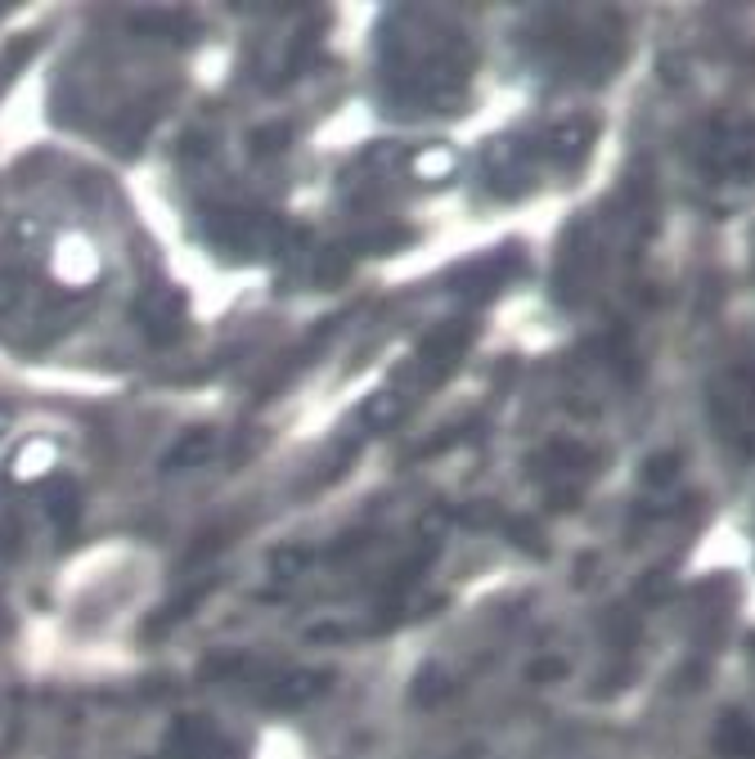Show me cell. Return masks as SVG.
<instances>
[{
    "instance_id": "3",
    "label": "cell",
    "mask_w": 755,
    "mask_h": 759,
    "mask_svg": "<svg viewBox=\"0 0 755 759\" xmlns=\"http://www.w3.org/2000/svg\"><path fill=\"white\" fill-rule=\"evenodd\" d=\"M176 741H180L184 759H239V755H234V746L212 724H184Z\"/></svg>"
},
{
    "instance_id": "9",
    "label": "cell",
    "mask_w": 755,
    "mask_h": 759,
    "mask_svg": "<svg viewBox=\"0 0 755 759\" xmlns=\"http://www.w3.org/2000/svg\"><path fill=\"white\" fill-rule=\"evenodd\" d=\"M306 562H311V553H279V557H274V571H279V576H293V571H302Z\"/></svg>"
},
{
    "instance_id": "8",
    "label": "cell",
    "mask_w": 755,
    "mask_h": 759,
    "mask_svg": "<svg viewBox=\"0 0 755 759\" xmlns=\"http://www.w3.org/2000/svg\"><path fill=\"white\" fill-rule=\"evenodd\" d=\"M675 472H679V458H675V454H661V458H652V463L643 467V477H647L652 486H666Z\"/></svg>"
},
{
    "instance_id": "6",
    "label": "cell",
    "mask_w": 755,
    "mask_h": 759,
    "mask_svg": "<svg viewBox=\"0 0 755 759\" xmlns=\"http://www.w3.org/2000/svg\"><path fill=\"white\" fill-rule=\"evenodd\" d=\"M401 414H405V405H401L396 396H373L369 409H364V422H369V427H392Z\"/></svg>"
},
{
    "instance_id": "1",
    "label": "cell",
    "mask_w": 755,
    "mask_h": 759,
    "mask_svg": "<svg viewBox=\"0 0 755 759\" xmlns=\"http://www.w3.org/2000/svg\"><path fill=\"white\" fill-rule=\"evenodd\" d=\"M701 162L711 167V175H720V180L746 175L755 167V126L715 122L711 135H706V145H701Z\"/></svg>"
},
{
    "instance_id": "2",
    "label": "cell",
    "mask_w": 755,
    "mask_h": 759,
    "mask_svg": "<svg viewBox=\"0 0 755 759\" xmlns=\"http://www.w3.org/2000/svg\"><path fill=\"white\" fill-rule=\"evenodd\" d=\"M715 418H720L724 432H733L742 441L755 437V373L751 369L729 373L715 387Z\"/></svg>"
},
{
    "instance_id": "5",
    "label": "cell",
    "mask_w": 755,
    "mask_h": 759,
    "mask_svg": "<svg viewBox=\"0 0 755 759\" xmlns=\"http://www.w3.org/2000/svg\"><path fill=\"white\" fill-rule=\"evenodd\" d=\"M589 139H594V122H562L553 135H549V145L557 149V154H585L589 149Z\"/></svg>"
},
{
    "instance_id": "4",
    "label": "cell",
    "mask_w": 755,
    "mask_h": 759,
    "mask_svg": "<svg viewBox=\"0 0 755 759\" xmlns=\"http://www.w3.org/2000/svg\"><path fill=\"white\" fill-rule=\"evenodd\" d=\"M715 750L724 759H755V724L746 715H737V710L724 715L715 724Z\"/></svg>"
},
{
    "instance_id": "7",
    "label": "cell",
    "mask_w": 755,
    "mask_h": 759,
    "mask_svg": "<svg viewBox=\"0 0 755 759\" xmlns=\"http://www.w3.org/2000/svg\"><path fill=\"white\" fill-rule=\"evenodd\" d=\"M212 454V441H207V432L203 437H189V445H180L171 458H167V467H184V463H203Z\"/></svg>"
}]
</instances>
